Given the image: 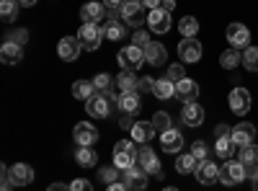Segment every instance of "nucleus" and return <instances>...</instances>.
I'll return each mask as SVG.
<instances>
[{
  "label": "nucleus",
  "mask_w": 258,
  "mask_h": 191,
  "mask_svg": "<svg viewBox=\"0 0 258 191\" xmlns=\"http://www.w3.org/2000/svg\"><path fill=\"white\" fill-rule=\"evenodd\" d=\"M114 165L119 171H129V168L137 165V147H135V140H119L114 145Z\"/></svg>",
  "instance_id": "nucleus-1"
},
{
  "label": "nucleus",
  "mask_w": 258,
  "mask_h": 191,
  "mask_svg": "<svg viewBox=\"0 0 258 191\" xmlns=\"http://www.w3.org/2000/svg\"><path fill=\"white\" fill-rule=\"evenodd\" d=\"M116 62H119L121 70L135 73V70H140L145 62H147V59H145V49H140V47H135V44H129V47H124V49L116 54Z\"/></svg>",
  "instance_id": "nucleus-2"
},
{
  "label": "nucleus",
  "mask_w": 258,
  "mask_h": 191,
  "mask_svg": "<svg viewBox=\"0 0 258 191\" xmlns=\"http://www.w3.org/2000/svg\"><path fill=\"white\" fill-rule=\"evenodd\" d=\"M103 36H106V31H103V26H101V24H83V26H80V31H78V39H80L83 49H91V52L101 47Z\"/></svg>",
  "instance_id": "nucleus-3"
},
{
  "label": "nucleus",
  "mask_w": 258,
  "mask_h": 191,
  "mask_svg": "<svg viewBox=\"0 0 258 191\" xmlns=\"http://www.w3.org/2000/svg\"><path fill=\"white\" fill-rule=\"evenodd\" d=\"M111 106H114V101L109 98V93H96V96H91L88 101H85V111H88L91 116L103 119V116L111 114Z\"/></svg>",
  "instance_id": "nucleus-4"
},
{
  "label": "nucleus",
  "mask_w": 258,
  "mask_h": 191,
  "mask_svg": "<svg viewBox=\"0 0 258 191\" xmlns=\"http://www.w3.org/2000/svg\"><path fill=\"white\" fill-rule=\"evenodd\" d=\"M137 165L142 168L147 176H158V178H163V165H160L158 155L150 150V147H142V150L137 153Z\"/></svg>",
  "instance_id": "nucleus-5"
},
{
  "label": "nucleus",
  "mask_w": 258,
  "mask_h": 191,
  "mask_svg": "<svg viewBox=\"0 0 258 191\" xmlns=\"http://www.w3.org/2000/svg\"><path fill=\"white\" fill-rule=\"evenodd\" d=\"M245 178V165L240 160H227L222 168H220V181L225 186H235Z\"/></svg>",
  "instance_id": "nucleus-6"
},
{
  "label": "nucleus",
  "mask_w": 258,
  "mask_h": 191,
  "mask_svg": "<svg viewBox=\"0 0 258 191\" xmlns=\"http://www.w3.org/2000/svg\"><path fill=\"white\" fill-rule=\"evenodd\" d=\"M142 8H145V6L140 3V0H124V6L119 8V13H121V18H124V24L135 26V29H142V21H145Z\"/></svg>",
  "instance_id": "nucleus-7"
},
{
  "label": "nucleus",
  "mask_w": 258,
  "mask_h": 191,
  "mask_svg": "<svg viewBox=\"0 0 258 191\" xmlns=\"http://www.w3.org/2000/svg\"><path fill=\"white\" fill-rule=\"evenodd\" d=\"M227 41H230V47L232 49H248L250 47V31H248V26H243V24H230L227 26Z\"/></svg>",
  "instance_id": "nucleus-8"
},
{
  "label": "nucleus",
  "mask_w": 258,
  "mask_h": 191,
  "mask_svg": "<svg viewBox=\"0 0 258 191\" xmlns=\"http://www.w3.org/2000/svg\"><path fill=\"white\" fill-rule=\"evenodd\" d=\"M73 137H75L78 147H93V145L98 142L96 126L88 124V121H78V124H75V130H73Z\"/></svg>",
  "instance_id": "nucleus-9"
},
{
  "label": "nucleus",
  "mask_w": 258,
  "mask_h": 191,
  "mask_svg": "<svg viewBox=\"0 0 258 191\" xmlns=\"http://www.w3.org/2000/svg\"><path fill=\"white\" fill-rule=\"evenodd\" d=\"M227 98H230V111L235 116H245L250 111V93L245 88H232Z\"/></svg>",
  "instance_id": "nucleus-10"
},
{
  "label": "nucleus",
  "mask_w": 258,
  "mask_h": 191,
  "mask_svg": "<svg viewBox=\"0 0 258 191\" xmlns=\"http://www.w3.org/2000/svg\"><path fill=\"white\" fill-rule=\"evenodd\" d=\"M80 52H83V44H80V39H78V36H64V39H59V44H57V54H59L64 62L78 59V57H80Z\"/></svg>",
  "instance_id": "nucleus-11"
},
{
  "label": "nucleus",
  "mask_w": 258,
  "mask_h": 191,
  "mask_svg": "<svg viewBox=\"0 0 258 191\" xmlns=\"http://www.w3.org/2000/svg\"><path fill=\"white\" fill-rule=\"evenodd\" d=\"M194 173H197V181L202 186H212V183L220 181V165L214 160H204V163L197 165V171H194Z\"/></svg>",
  "instance_id": "nucleus-12"
},
{
  "label": "nucleus",
  "mask_w": 258,
  "mask_h": 191,
  "mask_svg": "<svg viewBox=\"0 0 258 191\" xmlns=\"http://www.w3.org/2000/svg\"><path fill=\"white\" fill-rule=\"evenodd\" d=\"M147 26L153 34H165L170 29V13L165 8H155L147 13Z\"/></svg>",
  "instance_id": "nucleus-13"
},
{
  "label": "nucleus",
  "mask_w": 258,
  "mask_h": 191,
  "mask_svg": "<svg viewBox=\"0 0 258 191\" xmlns=\"http://www.w3.org/2000/svg\"><path fill=\"white\" fill-rule=\"evenodd\" d=\"M178 54H181V62H199L202 59V44L197 39H181L178 41Z\"/></svg>",
  "instance_id": "nucleus-14"
},
{
  "label": "nucleus",
  "mask_w": 258,
  "mask_h": 191,
  "mask_svg": "<svg viewBox=\"0 0 258 191\" xmlns=\"http://www.w3.org/2000/svg\"><path fill=\"white\" fill-rule=\"evenodd\" d=\"M199 96V83L191 80V78H183L176 83V98H181L183 103H194Z\"/></svg>",
  "instance_id": "nucleus-15"
},
{
  "label": "nucleus",
  "mask_w": 258,
  "mask_h": 191,
  "mask_svg": "<svg viewBox=\"0 0 258 191\" xmlns=\"http://www.w3.org/2000/svg\"><path fill=\"white\" fill-rule=\"evenodd\" d=\"M232 142L238 147H245V145H253V137H255V126L250 121H240L238 126H232Z\"/></svg>",
  "instance_id": "nucleus-16"
},
{
  "label": "nucleus",
  "mask_w": 258,
  "mask_h": 191,
  "mask_svg": "<svg viewBox=\"0 0 258 191\" xmlns=\"http://www.w3.org/2000/svg\"><path fill=\"white\" fill-rule=\"evenodd\" d=\"M181 121L186 126H202L204 121V109H202V103H183V111H181Z\"/></svg>",
  "instance_id": "nucleus-17"
},
{
  "label": "nucleus",
  "mask_w": 258,
  "mask_h": 191,
  "mask_svg": "<svg viewBox=\"0 0 258 191\" xmlns=\"http://www.w3.org/2000/svg\"><path fill=\"white\" fill-rule=\"evenodd\" d=\"M106 16H109V13H106V6H103V3H85V6L80 8L83 24H101Z\"/></svg>",
  "instance_id": "nucleus-18"
},
{
  "label": "nucleus",
  "mask_w": 258,
  "mask_h": 191,
  "mask_svg": "<svg viewBox=\"0 0 258 191\" xmlns=\"http://www.w3.org/2000/svg\"><path fill=\"white\" fill-rule=\"evenodd\" d=\"M121 181H124L129 188H132V191H142V188H147V173L142 171L140 165H135V168H129V171H124Z\"/></svg>",
  "instance_id": "nucleus-19"
},
{
  "label": "nucleus",
  "mask_w": 258,
  "mask_h": 191,
  "mask_svg": "<svg viewBox=\"0 0 258 191\" xmlns=\"http://www.w3.org/2000/svg\"><path fill=\"white\" fill-rule=\"evenodd\" d=\"M160 147H163L165 153H181V147H183V135L170 126L168 132L160 135Z\"/></svg>",
  "instance_id": "nucleus-20"
},
{
  "label": "nucleus",
  "mask_w": 258,
  "mask_h": 191,
  "mask_svg": "<svg viewBox=\"0 0 258 191\" xmlns=\"http://www.w3.org/2000/svg\"><path fill=\"white\" fill-rule=\"evenodd\" d=\"M0 59H3L6 65H18V62L24 59V47L13 44V41H3V47H0Z\"/></svg>",
  "instance_id": "nucleus-21"
},
{
  "label": "nucleus",
  "mask_w": 258,
  "mask_h": 191,
  "mask_svg": "<svg viewBox=\"0 0 258 191\" xmlns=\"http://www.w3.org/2000/svg\"><path fill=\"white\" fill-rule=\"evenodd\" d=\"M145 59H147V65H153V68H160L163 62L168 59V52L163 44H158V41H150V44L145 47Z\"/></svg>",
  "instance_id": "nucleus-22"
},
{
  "label": "nucleus",
  "mask_w": 258,
  "mask_h": 191,
  "mask_svg": "<svg viewBox=\"0 0 258 191\" xmlns=\"http://www.w3.org/2000/svg\"><path fill=\"white\" fill-rule=\"evenodd\" d=\"M11 181H13L16 186H29V183L34 181V168L26 165V163H16V165L11 168Z\"/></svg>",
  "instance_id": "nucleus-23"
},
{
  "label": "nucleus",
  "mask_w": 258,
  "mask_h": 191,
  "mask_svg": "<svg viewBox=\"0 0 258 191\" xmlns=\"http://www.w3.org/2000/svg\"><path fill=\"white\" fill-rule=\"evenodd\" d=\"M103 31H106V39H111V41H119V39L126 36V29H124L121 21H116L114 11L106 16V26H103Z\"/></svg>",
  "instance_id": "nucleus-24"
},
{
  "label": "nucleus",
  "mask_w": 258,
  "mask_h": 191,
  "mask_svg": "<svg viewBox=\"0 0 258 191\" xmlns=\"http://www.w3.org/2000/svg\"><path fill=\"white\" fill-rule=\"evenodd\" d=\"M153 137H155V126H153V121H137V124L132 126V140H135V142L147 145Z\"/></svg>",
  "instance_id": "nucleus-25"
},
{
  "label": "nucleus",
  "mask_w": 258,
  "mask_h": 191,
  "mask_svg": "<svg viewBox=\"0 0 258 191\" xmlns=\"http://www.w3.org/2000/svg\"><path fill=\"white\" fill-rule=\"evenodd\" d=\"M153 96L160 98V101L173 98V96H176V83L170 80V78H160V80H155V91H153Z\"/></svg>",
  "instance_id": "nucleus-26"
},
{
  "label": "nucleus",
  "mask_w": 258,
  "mask_h": 191,
  "mask_svg": "<svg viewBox=\"0 0 258 191\" xmlns=\"http://www.w3.org/2000/svg\"><path fill=\"white\" fill-rule=\"evenodd\" d=\"M116 88L121 91V93H135L137 88H140V78L135 75V73H121L119 78H116Z\"/></svg>",
  "instance_id": "nucleus-27"
},
{
  "label": "nucleus",
  "mask_w": 258,
  "mask_h": 191,
  "mask_svg": "<svg viewBox=\"0 0 258 191\" xmlns=\"http://www.w3.org/2000/svg\"><path fill=\"white\" fill-rule=\"evenodd\" d=\"M73 96L80 98V101H88L91 96H96L93 80H75V83H73Z\"/></svg>",
  "instance_id": "nucleus-28"
},
{
  "label": "nucleus",
  "mask_w": 258,
  "mask_h": 191,
  "mask_svg": "<svg viewBox=\"0 0 258 191\" xmlns=\"http://www.w3.org/2000/svg\"><path fill=\"white\" fill-rule=\"evenodd\" d=\"M140 96H137V91L135 93H121L119 96V109L124 111V114H137L140 111Z\"/></svg>",
  "instance_id": "nucleus-29"
},
{
  "label": "nucleus",
  "mask_w": 258,
  "mask_h": 191,
  "mask_svg": "<svg viewBox=\"0 0 258 191\" xmlns=\"http://www.w3.org/2000/svg\"><path fill=\"white\" fill-rule=\"evenodd\" d=\"M220 65H222L225 70H235L238 65H243V52H240V49H227V52H222Z\"/></svg>",
  "instance_id": "nucleus-30"
},
{
  "label": "nucleus",
  "mask_w": 258,
  "mask_h": 191,
  "mask_svg": "<svg viewBox=\"0 0 258 191\" xmlns=\"http://www.w3.org/2000/svg\"><path fill=\"white\" fill-rule=\"evenodd\" d=\"M197 165H199V160L194 158L191 153H181L176 158V171L178 173H194V171H197Z\"/></svg>",
  "instance_id": "nucleus-31"
},
{
  "label": "nucleus",
  "mask_w": 258,
  "mask_h": 191,
  "mask_svg": "<svg viewBox=\"0 0 258 191\" xmlns=\"http://www.w3.org/2000/svg\"><path fill=\"white\" fill-rule=\"evenodd\" d=\"M178 31L183 34V39H194V36L199 34V21L194 18V16H183L181 24H178Z\"/></svg>",
  "instance_id": "nucleus-32"
},
{
  "label": "nucleus",
  "mask_w": 258,
  "mask_h": 191,
  "mask_svg": "<svg viewBox=\"0 0 258 191\" xmlns=\"http://www.w3.org/2000/svg\"><path fill=\"white\" fill-rule=\"evenodd\" d=\"M75 160H78V165H83V168H93V165L98 163V155L93 153V147H78Z\"/></svg>",
  "instance_id": "nucleus-33"
},
{
  "label": "nucleus",
  "mask_w": 258,
  "mask_h": 191,
  "mask_svg": "<svg viewBox=\"0 0 258 191\" xmlns=\"http://www.w3.org/2000/svg\"><path fill=\"white\" fill-rule=\"evenodd\" d=\"M235 147L238 145L232 142V137H217V142H214V153H217L220 158H232Z\"/></svg>",
  "instance_id": "nucleus-34"
},
{
  "label": "nucleus",
  "mask_w": 258,
  "mask_h": 191,
  "mask_svg": "<svg viewBox=\"0 0 258 191\" xmlns=\"http://www.w3.org/2000/svg\"><path fill=\"white\" fill-rule=\"evenodd\" d=\"M18 0H3L0 3V18L6 21V24H11V21H16V16H18Z\"/></svg>",
  "instance_id": "nucleus-35"
},
{
  "label": "nucleus",
  "mask_w": 258,
  "mask_h": 191,
  "mask_svg": "<svg viewBox=\"0 0 258 191\" xmlns=\"http://www.w3.org/2000/svg\"><path fill=\"white\" fill-rule=\"evenodd\" d=\"M240 163L248 165H258V145H245L240 147Z\"/></svg>",
  "instance_id": "nucleus-36"
},
{
  "label": "nucleus",
  "mask_w": 258,
  "mask_h": 191,
  "mask_svg": "<svg viewBox=\"0 0 258 191\" xmlns=\"http://www.w3.org/2000/svg\"><path fill=\"white\" fill-rule=\"evenodd\" d=\"M243 68L250 73H258V47L243 49Z\"/></svg>",
  "instance_id": "nucleus-37"
},
{
  "label": "nucleus",
  "mask_w": 258,
  "mask_h": 191,
  "mask_svg": "<svg viewBox=\"0 0 258 191\" xmlns=\"http://www.w3.org/2000/svg\"><path fill=\"white\" fill-rule=\"evenodd\" d=\"M153 126H155V132H168L170 130V114L168 111H158L155 116H153Z\"/></svg>",
  "instance_id": "nucleus-38"
},
{
  "label": "nucleus",
  "mask_w": 258,
  "mask_h": 191,
  "mask_svg": "<svg viewBox=\"0 0 258 191\" xmlns=\"http://www.w3.org/2000/svg\"><path fill=\"white\" fill-rule=\"evenodd\" d=\"M111 75H106V73H98L96 78H93V86H96V91L98 93H106V91H111Z\"/></svg>",
  "instance_id": "nucleus-39"
},
{
  "label": "nucleus",
  "mask_w": 258,
  "mask_h": 191,
  "mask_svg": "<svg viewBox=\"0 0 258 191\" xmlns=\"http://www.w3.org/2000/svg\"><path fill=\"white\" fill-rule=\"evenodd\" d=\"M119 168L116 165H111V168H101V171H98V178L103 181V183H116L119 181Z\"/></svg>",
  "instance_id": "nucleus-40"
},
{
  "label": "nucleus",
  "mask_w": 258,
  "mask_h": 191,
  "mask_svg": "<svg viewBox=\"0 0 258 191\" xmlns=\"http://www.w3.org/2000/svg\"><path fill=\"white\" fill-rule=\"evenodd\" d=\"M191 155L197 158L199 163H204V160H209V158H207V155H209V147H207L202 140H197V142L191 145Z\"/></svg>",
  "instance_id": "nucleus-41"
},
{
  "label": "nucleus",
  "mask_w": 258,
  "mask_h": 191,
  "mask_svg": "<svg viewBox=\"0 0 258 191\" xmlns=\"http://www.w3.org/2000/svg\"><path fill=\"white\" fill-rule=\"evenodd\" d=\"M6 41H13V44L24 47L26 41H29V31H26V29H16V31H11V34L6 36Z\"/></svg>",
  "instance_id": "nucleus-42"
},
{
  "label": "nucleus",
  "mask_w": 258,
  "mask_h": 191,
  "mask_svg": "<svg viewBox=\"0 0 258 191\" xmlns=\"http://www.w3.org/2000/svg\"><path fill=\"white\" fill-rule=\"evenodd\" d=\"M132 44H135V47H140V49H145V47L150 44V34H147V31H142V29H137V31L132 34Z\"/></svg>",
  "instance_id": "nucleus-43"
},
{
  "label": "nucleus",
  "mask_w": 258,
  "mask_h": 191,
  "mask_svg": "<svg viewBox=\"0 0 258 191\" xmlns=\"http://www.w3.org/2000/svg\"><path fill=\"white\" fill-rule=\"evenodd\" d=\"M168 78L173 80V83L183 80V78H186V70H183V65H170V68H168Z\"/></svg>",
  "instance_id": "nucleus-44"
},
{
  "label": "nucleus",
  "mask_w": 258,
  "mask_h": 191,
  "mask_svg": "<svg viewBox=\"0 0 258 191\" xmlns=\"http://www.w3.org/2000/svg\"><path fill=\"white\" fill-rule=\"evenodd\" d=\"M70 191H93V186H91V181H85V178H75L70 183Z\"/></svg>",
  "instance_id": "nucleus-45"
},
{
  "label": "nucleus",
  "mask_w": 258,
  "mask_h": 191,
  "mask_svg": "<svg viewBox=\"0 0 258 191\" xmlns=\"http://www.w3.org/2000/svg\"><path fill=\"white\" fill-rule=\"evenodd\" d=\"M16 183L11 181V171H8V168L3 165V183H0V191H11Z\"/></svg>",
  "instance_id": "nucleus-46"
},
{
  "label": "nucleus",
  "mask_w": 258,
  "mask_h": 191,
  "mask_svg": "<svg viewBox=\"0 0 258 191\" xmlns=\"http://www.w3.org/2000/svg\"><path fill=\"white\" fill-rule=\"evenodd\" d=\"M214 135H217V137H230V135H232V130H230L227 124H217V130H214Z\"/></svg>",
  "instance_id": "nucleus-47"
},
{
  "label": "nucleus",
  "mask_w": 258,
  "mask_h": 191,
  "mask_svg": "<svg viewBox=\"0 0 258 191\" xmlns=\"http://www.w3.org/2000/svg\"><path fill=\"white\" fill-rule=\"evenodd\" d=\"M140 88H142V91H155V80H153V78H142V80H140Z\"/></svg>",
  "instance_id": "nucleus-48"
},
{
  "label": "nucleus",
  "mask_w": 258,
  "mask_h": 191,
  "mask_svg": "<svg viewBox=\"0 0 258 191\" xmlns=\"http://www.w3.org/2000/svg\"><path fill=\"white\" fill-rule=\"evenodd\" d=\"M119 124H121V126H124V130H129V132H132V126H135V124H137V121H132V114H124V116H121V121H119Z\"/></svg>",
  "instance_id": "nucleus-49"
},
{
  "label": "nucleus",
  "mask_w": 258,
  "mask_h": 191,
  "mask_svg": "<svg viewBox=\"0 0 258 191\" xmlns=\"http://www.w3.org/2000/svg\"><path fill=\"white\" fill-rule=\"evenodd\" d=\"M140 3H142L147 11H155V8H160V6H163V0H140Z\"/></svg>",
  "instance_id": "nucleus-50"
},
{
  "label": "nucleus",
  "mask_w": 258,
  "mask_h": 191,
  "mask_svg": "<svg viewBox=\"0 0 258 191\" xmlns=\"http://www.w3.org/2000/svg\"><path fill=\"white\" fill-rule=\"evenodd\" d=\"M103 6L109 8V11H119L124 6V0H103Z\"/></svg>",
  "instance_id": "nucleus-51"
},
{
  "label": "nucleus",
  "mask_w": 258,
  "mask_h": 191,
  "mask_svg": "<svg viewBox=\"0 0 258 191\" xmlns=\"http://www.w3.org/2000/svg\"><path fill=\"white\" fill-rule=\"evenodd\" d=\"M106 191H129V186L124 181H116V183H109V188Z\"/></svg>",
  "instance_id": "nucleus-52"
},
{
  "label": "nucleus",
  "mask_w": 258,
  "mask_h": 191,
  "mask_svg": "<svg viewBox=\"0 0 258 191\" xmlns=\"http://www.w3.org/2000/svg\"><path fill=\"white\" fill-rule=\"evenodd\" d=\"M47 191H70V186H64V183H52Z\"/></svg>",
  "instance_id": "nucleus-53"
},
{
  "label": "nucleus",
  "mask_w": 258,
  "mask_h": 191,
  "mask_svg": "<svg viewBox=\"0 0 258 191\" xmlns=\"http://www.w3.org/2000/svg\"><path fill=\"white\" fill-rule=\"evenodd\" d=\"M160 8H165V11L170 13V11L176 8V0H163V6H160Z\"/></svg>",
  "instance_id": "nucleus-54"
},
{
  "label": "nucleus",
  "mask_w": 258,
  "mask_h": 191,
  "mask_svg": "<svg viewBox=\"0 0 258 191\" xmlns=\"http://www.w3.org/2000/svg\"><path fill=\"white\" fill-rule=\"evenodd\" d=\"M18 6H24V8H31V6H36V0H18Z\"/></svg>",
  "instance_id": "nucleus-55"
},
{
  "label": "nucleus",
  "mask_w": 258,
  "mask_h": 191,
  "mask_svg": "<svg viewBox=\"0 0 258 191\" xmlns=\"http://www.w3.org/2000/svg\"><path fill=\"white\" fill-rule=\"evenodd\" d=\"M253 191H258V173L253 176Z\"/></svg>",
  "instance_id": "nucleus-56"
},
{
  "label": "nucleus",
  "mask_w": 258,
  "mask_h": 191,
  "mask_svg": "<svg viewBox=\"0 0 258 191\" xmlns=\"http://www.w3.org/2000/svg\"><path fill=\"white\" fill-rule=\"evenodd\" d=\"M163 191H178V188H173V186H168V188H163Z\"/></svg>",
  "instance_id": "nucleus-57"
}]
</instances>
